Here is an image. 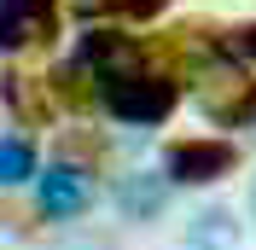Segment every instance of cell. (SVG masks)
<instances>
[{"mask_svg": "<svg viewBox=\"0 0 256 250\" xmlns=\"http://www.w3.org/2000/svg\"><path fill=\"white\" fill-rule=\"evenodd\" d=\"M94 94H99V105L111 110L116 122H128V128H158V122H169V116H175L180 82L163 76V70H152V64L140 58V64L99 70V76H94Z\"/></svg>", "mask_w": 256, "mask_h": 250, "instance_id": "6da1fadb", "label": "cell"}, {"mask_svg": "<svg viewBox=\"0 0 256 250\" xmlns=\"http://www.w3.org/2000/svg\"><path fill=\"white\" fill-rule=\"evenodd\" d=\"M88 204H94V174L82 163L58 157L35 174V210L47 221H76V216H88Z\"/></svg>", "mask_w": 256, "mask_h": 250, "instance_id": "3957f363", "label": "cell"}, {"mask_svg": "<svg viewBox=\"0 0 256 250\" xmlns=\"http://www.w3.org/2000/svg\"><path fill=\"white\" fill-rule=\"evenodd\" d=\"M163 6H169V0H88L82 12H105V18H128V24H152V18H163Z\"/></svg>", "mask_w": 256, "mask_h": 250, "instance_id": "9c48e42d", "label": "cell"}, {"mask_svg": "<svg viewBox=\"0 0 256 250\" xmlns=\"http://www.w3.org/2000/svg\"><path fill=\"white\" fill-rule=\"evenodd\" d=\"M239 238H244L239 216H233L227 204H210V210H198V216L186 221L180 250H239Z\"/></svg>", "mask_w": 256, "mask_h": 250, "instance_id": "8992f818", "label": "cell"}, {"mask_svg": "<svg viewBox=\"0 0 256 250\" xmlns=\"http://www.w3.org/2000/svg\"><path fill=\"white\" fill-rule=\"evenodd\" d=\"M227 52L244 64H256V24H239V30H227Z\"/></svg>", "mask_w": 256, "mask_h": 250, "instance_id": "30bf717a", "label": "cell"}, {"mask_svg": "<svg viewBox=\"0 0 256 250\" xmlns=\"http://www.w3.org/2000/svg\"><path fill=\"white\" fill-rule=\"evenodd\" d=\"M250 216H256V180H250Z\"/></svg>", "mask_w": 256, "mask_h": 250, "instance_id": "8fae6325", "label": "cell"}, {"mask_svg": "<svg viewBox=\"0 0 256 250\" xmlns=\"http://www.w3.org/2000/svg\"><path fill=\"white\" fill-rule=\"evenodd\" d=\"M169 192H175V180L163 169H134L116 180V210H122L128 221H158L163 210H169Z\"/></svg>", "mask_w": 256, "mask_h": 250, "instance_id": "5b68a950", "label": "cell"}, {"mask_svg": "<svg viewBox=\"0 0 256 250\" xmlns=\"http://www.w3.org/2000/svg\"><path fill=\"white\" fill-rule=\"evenodd\" d=\"M41 174V157H35L30 134H6L0 140V186H30Z\"/></svg>", "mask_w": 256, "mask_h": 250, "instance_id": "52a82bcc", "label": "cell"}, {"mask_svg": "<svg viewBox=\"0 0 256 250\" xmlns=\"http://www.w3.org/2000/svg\"><path fill=\"white\" fill-rule=\"evenodd\" d=\"M233 169H239V146L216 140V134H204V140H169V152H163V174L175 186H216Z\"/></svg>", "mask_w": 256, "mask_h": 250, "instance_id": "7a4b0ae2", "label": "cell"}, {"mask_svg": "<svg viewBox=\"0 0 256 250\" xmlns=\"http://www.w3.org/2000/svg\"><path fill=\"white\" fill-rule=\"evenodd\" d=\"M52 30H58V0H0V52L52 41Z\"/></svg>", "mask_w": 256, "mask_h": 250, "instance_id": "277c9868", "label": "cell"}, {"mask_svg": "<svg viewBox=\"0 0 256 250\" xmlns=\"http://www.w3.org/2000/svg\"><path fill=\"white\" fill-rule=\"evenodd\" d=\"M210 122L216 128H250L256 122V82H239V94L227 99V105H204Z\"/></svg>", "mask_w": 256, "mask_h": 250, "instance_id": "ba28073f", "label": "cell"}]
</instances>
